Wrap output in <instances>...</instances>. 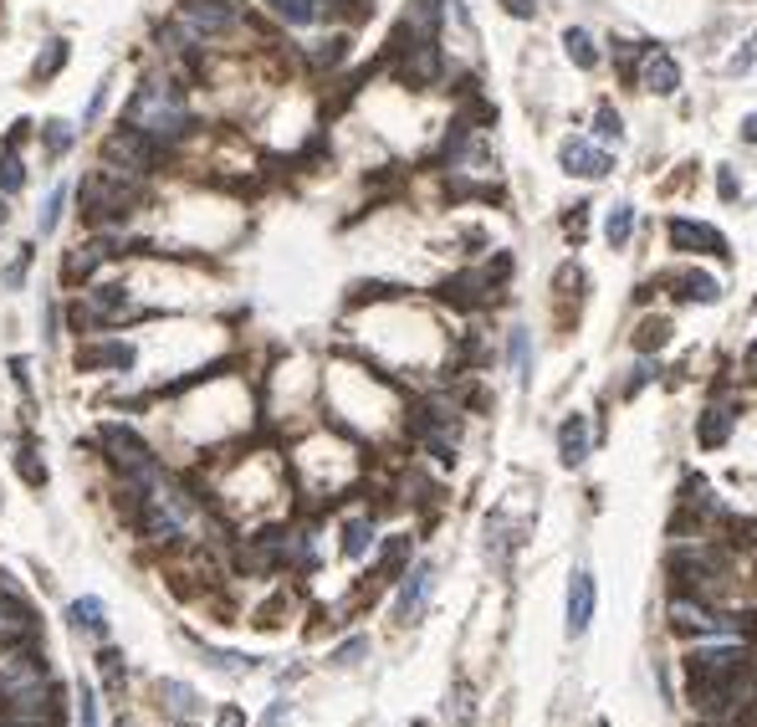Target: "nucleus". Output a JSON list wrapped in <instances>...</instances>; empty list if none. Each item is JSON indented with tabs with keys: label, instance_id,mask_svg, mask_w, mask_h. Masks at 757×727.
<instances>
[{
	"label": "nucleus",
	"instance_id": "nucleus-1",
	"mask_svg": "<svg viewBox=\"0 0 757 727\" xmlns=\"http://www.w3.org/2000/svg\"><path fill=\"white\" fill-rule=\"evenodd\" d=\"M123 118H128V128L149 134L154 144H174V139L190 134V108H185L180 88H174V82H159V77L144 82V88L128 98Z\"/></svg>",
	"mask_w": 757,
	"mask_h": 727
},
{
	"label": "nucleus",
	"instance_id": "nucleus-2",
	"mask_svg": "<svg viewBox=\"0 0 757 727\" xmlns=\"http://www.w3.org/2000/svg\"><path fill=\"white\" fill-rule=\"evenodd\" d=\"M82 210H87V221H123L133 205H139V180L133 175H123V169H113V164H98L93 175L82 180Z\"/></svg>",
	"mask_w": 757,
	"mask_h": 727
},
{
	"label": "nucleus",
	"instance_id": "nucleus-3",
	"mask_svg": "<svg viewBox=\"0 0 757 727\" xmlns=\"http://www.w3.org/2000/svg\"><path fill=\"white\" fill-rule=\"evenodd\" d=\"M31 640H36V610L21 600V589L11 584V574L0 569V651L31 646Z\"/></svg>",
	"mask_w": 757,
	"mask_h": 727
},
{
	"label": "nucleus",
	"instance_id": "nucleus-4",
	"mask_svg": "<svg viewBox=\"0 0 757 727\" xmlns=\"http://www.w3.org/2000/svg\"><path fill=\"white\" fill-rule=\"evenodd\" d=\"M103 159L108 164L123 159V175L144 180V175H154V164H159V144L149 134H139V128H118V134H108V144H103Z\"/></svg>",
	"mask_w": 757,
	"mask_h": 727
},
{
	"label": "nucleus",
	"instance_id": "nucleus-5",
	"mask_svg": "<svg viewBox=\"0 0 757 727\" xmlns=\"http://www.w3.org/2000/svg\"><path fill=\"white\" fill-rule=\"evenodd\" d=\"M752 666H757V656L747 646H706V651H696L686 661L691 681H727V676H742Z\"/></svg>",
	"mask_w": 757,
	"mask_h": 727
},
{
	"label": "nucleus",
	"instance_id": "nucleus-6",
	"mask_svg": "<svg viewBox=\"0 0 757 727\" xmlns=\"http://www.w3.org/2000/svg\"><path fill=\"white\" fill-rule=\"evenodd\" d=\"M671 625L686 630V635H722V630H737L742 620L737 615H717L706 610L696 594H671Z\"/></svg>",
	"mask_w": 757,
	"mask_h": 727
},
{
	"label": "nucleus",
	"instance_id": "nucleus-7",
	"mask_svg": "<svg viewBox=\"0 0 757 727\" xmlns=\"http://www.w3.org/2000/svg\"><path fill=\"white\" fill-rule=\"evenodd\" d=\"M665 241H671L676 251H691V256H727V236L717 226H706V221H691V216H671L665 221Z\"/></svg>",
	"mask_w": 757,
	"mask_h": 727
},
{
	"label": "nucleus",
	"instance_id": "nucleus-8",
	"mask_svg": "<svg viewBox=\"0 0 757 727\" xmlns=\"http://www.w3.org/2000/svg\"><path fill=\"white\" fill-rule=\"evenodd\" d=\"M180 21L185 31L200 41V36H220L236 26V0H180Z\"/></svg>",
	"mask_w": 757,
	"mask_h": 727
},
{
	"label": "nucleus",
	"instance_id": "nucleus-9",
	"mask_svg": "<svg viewBox=\"0 0 757 727\" xmlns=\"http://www.w3.org/2000/svg\"><path fill=\"white\" fill-rule=\"evenodd\" d=\"M98 441H103L108 461H113V466H123V477H128V472H149V466H154V451H149L139 436H133L128 425H103Z\"/></svg>",
	"mask_w": 757,
	"mask_h": 727
},
{
	"label": "nucleus",
	"instance_id": "nucleus-10",
	"mask_svg": "<svg viewBox=\"0 0 757 727\" xmlns=\"http://www.w3.org/2000/svg\"><path fill=\"white\" fill-rule=\"evenodd\" d=\"M558 159H563L568 175H578V180H604L609 169H614V154H609V149H594L589 139H563Z\"/></svg>",
	"mask_w": 757,
	"mask_h": 727
},
{
	"label": "nucleus",
	"instance_id": "nucleus-11",
	"mask_svg": "<svg viewBox=\"0 0 757 727\" xmlns=\"http://www.w3.org/2000/svg\"><path fill=\"white\" fill-rule=\"evenodd\" d=\"M594 605H599V589L589 569H573L568 579V635H584L594 625Z\"/></svg>",
	"mask_w": 757,
	"mask_h": 727
},
{
	"label": "nucleus",
	"instance_id": "nucleus-12",
	"mask_svg": "<svg viewBox=\"0 0 757 727\" xmlns=\"http://www.w3.org/2000/svg\"><path fill=\"white\" fill-rule=\"evenodd\" d=\"M640 88L655 93V98H671V93L681 88V62H676L671 52H645V62H640Z\"/></svg>",
	"mask_w": 757,
	"mask_h": 727
},
{
	"label": "nucleus",
	"instance_id": "nucleus-13",
	"mask_svg": "<svg viewBox=\"0 0 757 727\" xmlns=\"http://www.w3.org/2000/svg\"><path fill=\"white\" fill-rule=\"evenodd\" d=\"M430 589H435V564H415L405 574V584H399V600H394V615L399 620H415L430 600Z\"/></svg>",
	"mask_w": 757,
	"mask_h": 727
},
{
	"label": "nucleus",
	"instance_id": "nucleus-14",
	"mask_svg": "<svg viewBox=\"0 0 757 727\" xmlns=\"http://www.w3.org/2000/svg\"><path fill=\"white\" fill-rule=\"evenodd\" d=\"M77 369H133V344L123 338H108V344H82L77 349Z\"/></svg>",
	"mask_w": 757,
	"mask_h": 727
},
{
	"label": "nucleus",
	"instance_id": "nucleus-15",
	"mask_svg": "<svg viewBox=\"0 0 757 727\" xmlns=\"http://www.w3.org/2000/svg\"><path fill=\"white\" fill-rule=\"evenodd\" d=\"M558 456H563V466H584V456H589V420L584 415H568L558 425Z\"/></svg>",
	"mask_w": 757,
	"mask_h": 727
},
{
	"label": "nucleus",
	"instance_id": "nucleus-16",
	"mask_svg": "<svg viewBox=\"0 0 757 727\" xmlns=\"http://www.w3.org/2000/svg\"><path fill=\"white\" fill-rule=\"evenodd\" d=\"M563 47H568V62L578 67V72H594L599 67V41H594V31H584V26H568L563 31Z\"/></svg>",
	"mask_w": 757,
	"mask_h": 727
},
{
	"label": "nucleus",
	"instance_id": "nucleus-17",
	"mask_svg": "<svg viewBox=\"0 0 757 727\" xmlns=\"http://www.w3.org/2000/svg\"><path fill=\"white\" fill-rule=\"evenodd\" d=\"M727 436H732V405H706V415L696 425V441L706 451H717V446H727Z\"/></svg>",
	"mask_w": 757,
	"mask_h": 727
},
{
	"label": "nucleus",
	"instance_id": "nucleus-18",
	"mask_svg": "<svg viewBox=\"0 0 757 727\" xmlns=\"http://www.w3.org/2000/svg\"><path fill=\"white\" fill-rule=\"evenodd\" d=\"M108 256H113V241H87V246H77L72 256H67V282H87V277H93L103 262H108Z\"/></svg>",
	"mask_w": 757,
	"mask_h": 727
},
{
	"label": "nucleus",
	"instance_id": "nucleus-19",
	"mask_svg": "<svg viewBox=\"0 0 757 727\" xmlns=\"http://www.w3.org/2000/svg\"><path fill=\"white\" fill-rule=\"evenodd\" d=\"M266 6H272V16L287 21V26H313V21L328 16V0H266Z\"/></svg>",
	"mask_w": 757,
	"mask_h": 727
},
{
	"label": "nucleus",
	"instance_id": "nucleus-20",
	"mask_svg": "<svg viewBox=\"0 0 757 727\" xmlns=\"http://www.w3.org/2000/svg\"><path fill=\"white\" fill-rule=\"evenodd\" d=\"M67 620H72V630H82V635H108V610H103V600H72V610H67Z\"/></svg>",
	"mask_w": 757,
	"mask_h": 727
},
{
	"label": "nucleus",
	"instance_id": "nucleus-21",
	"mask_svg": "<svg viewBox=\"0 0 757 727\" xmlns=\"http://www.w3.org/2000/svg\"><path fill=\"white\" fill-rule=\"evenodd\" d=\"M630 236H635V205H609V221H604V241L619 251V246H630Z\"/></svg>",
	"mask_w": 757,
	"mask_h": 727
},
{
	"label": "nucleus",
	"instance_id": "nucleus-22",
	"mask_svg": "<svg viewBox=\"0 0 757 727\" xmlns=\"http://www.w3.org/2000/svg\"><path fill=\"white\" fill-rule=\"evenodd\" d=\"M374 543V518H348L343 523V559H364Z\"/></svg>",
	"mask_w": 757,
	"mask_h": 727
},
{
	"label": "nucleus",
	"instance_id": "nucleus-23",
	"mask_svg": "<svg viewBox=\"0 0 757 727\" xmlns=\"http://www.w3.org/2000/svg\"><path fill=\"white\" fill-rule=\"evenodd\" d=\"M159 702H164V712H174V717H190V712L200 707L195 687H185V681H159Z\"/></svg>",
	"mask_w": 757,
	"mask_h": 727
},
{
	"label": "nucleus",
	"instance_id": "nucleus-24",
	"mask_svg": "<svg viewBox=\"0 0 757 727\" xmlns=\"http://www.w3.org/2000/svg\"><path fill=\"white\" fill-rule=\"evenodd\" d=\"M676 287L691 297V303H717V297H722L717 277H706V272H681V277H676Z\"/></svg>",
	"mask_w": 757,
	"mask_h": 727
},
{
	"label": "nucleus",
	"instance_id": "nucleus-25",
	"mask_svg": "<svg viewBox=\"0 0 757 727\" xmlns=\"http://www.w3.org/2000/svg\"><path fill=\"white\" fill-rule=\"evenodd\" d=\"M405 559H410V533H394L384 543V553H379V579H394L399 569H405Z\"/></svg>",
	"mask_w": 757,
	"mask_h": 727
},
{
	"label": "nucleus",
	"instance_id": "nucleus-26",
	"mask_svg": "<svg viewBox=\"0 0 757 727\" xmlns=\"http://www.w3.org/2000/svg\"><path fill=\"white\" fill-rule=\"evenodd\" d=\"M16 139H21V134H11V144H6V159H0V190H6V195H16V190L26 185V169H21Z\"/></svg>",
	"mask_w": 757,
	"mask_h": 727
},
{
	"label": "nucleus",
	"instance_id": "nucleus-27",
	"mask_svg": "<svg viewBox=\"0 0 757 727\" xmlns=\"http://www.w3.org/2000/svg\"><path fill=\"white\" fill-rule=\"evenodd\" d=\"M507 359H512V374L527 384L532 374V344H527V328H512V344H507Z\"/></svg>",
	"mask_w": 757,
	"mask_h": 727
},
{
	"label": "nucleus",
	"instance_id": "nucleus-28",
	"mask_svg": "<svg viewBox=\"0 0 757 727\" xmlns=\"http://www.w3.org/2000/svg\"><path fill=\"white\" fill-rule=\"evenodd\" d=\"M594 123H599V128H594V134H599L604 144H619V139H625V128H619V113H614L609 103H599V113H594Z\"/></svg>",
	"mask_w": 757,
	"mask_h": 727
},
{
	"label": "nucleus",
	"instance_id": "nucleus-29",
	"mask_svg": "<svg viewBox=\"0 0 757 727\" xmlns=\"http://www.w3.org/2000/svg\"><path fill=\"white\" fill-rule=\"evenodd\" d=\"M16 472H21L31 487H41V482H47V466L36 461V451H31V446H21V451H16Z\"/></svg>",
	"mask_w": 757,
	"mask_h": 727
},
{
	"label": "nucleus",
	"instance_id": "nucleus-30",
	"mask_svg": "<svg viewBox=\"0 0 757 727\" xmlns=\"http://www.w3.org/2000/svg\"><path fill=\"white\" fill-rule=\"evenodd\" d=\"M98 666H103L108 692H113V697H123V656H118V651H103V656H98Z\"/></svg>",
	"mask_w": 757,
	"mask_h": 727
},
{
	"label": "nucleus",
	"instance_id": "nucleus-31",
	"mask_svg": "<svg viewBox=\"0 0 757 727\" xmlns=\"http://www.w3.org/2000/svg\"><path fill=\"white\" fill-rule=\"evenodd\" d=\"M62 205H67V185H57V190H52V200H47V210H41V236H52V231H57Z\"/></svg>",
	"mask_w": 757,
	"mask_h": 727
},
{
	"label": "nucleus",
	"instance_id": "nucleus-32",
	"mask_svg": "<svg viewBox=\"0 0 757 727\" xmlns=\"http://www.w3.org/2000/svg\"><path fill=\"white\" fill-rule=\"evenodd\" d=\"M77 727H98V697H93V687H77Z\"/></svg>",
	"mask_w": 757,
	"mask_h": 727
},
{
	"label": "nucleus",
	"instance_id": "nucleus-33",
	"mask_svg": "<svg viewBox=\"0 0 757 727\" xmlns=\"http://www.w3.org/2000/svg\"><path fill=\"white\" fill-rule=\"evenodd\" d=\"M62 62H67V41H52L47 57H36V77H57V72H62Z\"/></svg>",
	"mask_w": 757,
	"mask_h": 727
},
{
	"label": "nucleus",
	"instance_id": "nucleus-34",
	"mask_svg": "<svg viewBox=\"0 0 757 727\" xmlns=\"http://www.w3.org/2000/svg\"><path fill=\"white\" fill-rule=\"evenodd\" d=\"M343 57H348V36H333V41H323V52H318L313 62H318V67H338Z\"/></svg>",
	"mask_w": 757,
	"mask_h": 727
},
{
	"label": "nucleus",
	"instance_id": "nucleus-35",
	"mask_svg": "<svg viewBox=\"0 0 757 727\" xmlns=\"http://www.w3.org/2000/svg\"><path fill=\"white\" fill-rule=\"evenodd\" d=\"M67 144H72V123H47V154H67Z\"/></svg>",
	"mask_w": 757,
	"mask_h": 727
},
{
	"label": "nucleus",
	"instance_id": "nucleus-36",
	"mask_svg": "<svg viewBox=\"0 0 757 727\" xmlns=\"http://www.w3.org/2000/svg\"><path fill=\"white\" fill-rule=\"evenodd\" d=\"M26 267H31V246H21V251H16V262L6 267V287H21V277H26Z\"/></svg>",
	"mask_w": 757,
	"mask_h": 727
},
{
	"label": "nucleus",
	"instance_id": "nucleus-37",
	"mask_svg": "<svg viewBox=\"0 0 757 727\" xmlns=\"http://www.w3.org/2000/svg\"><path fill=\"white\" fill-rule=\"evenodd\" d=\"M364 651H369V640H364V635H353V640H348V646H343V651H338L333 661H338V666H353V661H359Z\"/></svg>",
	"mask_w": 757,
	"mask_h": 727
},
{
	"label": "nucleus",
	"instance_id": "nucleus-38",
	"mask_svg": "<svg viewBox=\"0 0 757 727\" xmlns=\"http://www.w3.org/2000/svg\"><path fill=\"white\" fill-rule=\"evenodd\" d=\"M752 57H757V36H747V41H742V52L727 62V72H747V67H752Z\"/></svg>",
	"mask_w": 757,
	"mask_h": 727
},
{
	"label": "nucleus",
	"instance_id": "nucleus-39",
	"mask_svg": "<svg viewBox=\"0 0 757 727\" xmlns=\"http://www.w3.org/2000/svg\"><path fill=\"white\" fill-rule=\"evenodd\" d=\"M507 6V16H517V21H532L538 16V0H502Z\"/></svg>",
	"mask_w": 757,
	"mask_h": 727
},
{
	"label": "nucleus",
	"instance_id": "nucleus-40",
	"mask_svg": "<svg viewBox=\"0 0 757 727\" xmlns=\"http://www.w3.org/2000/svg\"><path fill=\"white\" fill-rule=\"evenodd\" d=\"M665 344V323H645L640 328V349H660Z\"/></svg>",
	"mask_w": 757,
	"mask_h": 727
},
{
	"label": "nucleus",
	"instance_id": "nucleus-41",
	"mask_svg": "<svg viewBox=\"0 0 757 727\" xmlns=\"http://www.w3.org/2000/svg\"><path fill=\"white\" fill-rule=\"evenodd\" d=\"M650 374H655V369H650V364H640V369L630 374V384H625V395H640L645 384H650Z\"/></svg>",
	"mask_w": 757,
	"mask_h": 727
},
{
	"label": "nucleus",
	"instance_id": "nucleus-42",
	"mask_svg": "<svg viewBox=\"0 0 757 727\" xmlns=\"http://www.w3.org/2000/svg\"><path fill=\"white\" fill-rule=\"evenodd\" d=\"M742 369L757 379V338H752V344H747V354H742Z\"/></svg>",
	"mask_w": 757,
	"mask_h": 727
},
{
	"label": "nucleus",
	"instance_id": "nucleus-43",
	"mask_svg": "<svg viewBox=\"0 0 757 727\" xmlns=\"http://www.w3.org/2000/svg\"><path fill=\"white\" fill-rule=\"evenodd\" d=\"M282 717H287V702H277V707H272V712H266V717H261V727H277V722H282Z\"/></svg>",
	"mask_w": 757,
	"mask_h": 727
},
{
	"label": "nucleus",
	"instance_id": "nucleus-44",
	"mask_svg": "<svg viewBox=\"0 0 757 727\" xmlns=\"http://www.w3.org/2000/svg\"><path fill=\"white\" fill-rule=\"evenodd\" d=\"M742 139H747V144H757V113H747V123H742Z\"/></svg>",
	"mask_w": 757,
	"mask_h": 727
},
{
	"label": "nucleus",
	"instance_id": "nucleus-45",
	"mask_svg": "<svg viewBox=\"0 0 757 727\" xmlns=\"http://www.w3.org/2000/svg\"><path fill=\"white\" fill-rule=\"evenodd\" d=\"M717 185H722V195H737V180H732V169H722V175H717Z\"/></svg>",
	"mask_w": 757,
	"mask_h": 727
},
{
	"label": "nucleus",
	"instance_id": "nucleus-46",
	"mask_svg": "<svg viewBox=\"0 0 757 727\" xmlns=\"http://www.w3.org/2000/svg\"><path fill=\"white\" fill-rule=\"evenodd\" d=\"M220 727H241V712H236V707H226V712H220Z\"/></svg>",
	"mask_w": 757,
	"mask_h": 727
},
{
	"label": "nucleus",
	"instance_id": "nucleus-47",
	"mask_svg": "<svg viewBox=\"0 0 757 727\" xmlns=\"http://www.w3.org/2000/svg\"><path fill=\"white\" fill-rule=\"evenodd\" d=\"M0 226H6V205H0Z\"/></svg>",
	"mask_w": 757,
	"mask_h": 727
},
{
	"label": "nucleus",
	"instance_id": "nucleus-48",
	"mask_svg": "<svg viewBox=\"0 0 757 727\" xmlns=\"http://www.w3.org/2000/svg\"><path fill=\"white\" fill-rule=\"evenodd\" d=\"M410 727H430V722H410Z\"/></svg>",
	"mask_w": 757,
	"mask_h": 727
}]
</instances>
